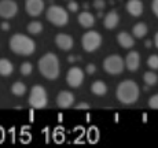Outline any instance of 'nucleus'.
<instances>
[{
    "mask_svg": "<svg viewBox=\"0 0 158 148\" xmlns=\"http://www.w3.org/2000/svg\"><path fill=\"white\" fill-rule=\"evenodd\" d=\"M139 92L140 89L135 81L125 80L118 84L117 89H115V96H117L118 102H121L123 104H133L138 102Z\"/></svg>",
    "mask_w": 158,
    "mask_h": 148,
    "instance_id": "1",
    "label": "nucleus"
},
{
    "mask_svg": "<svg viewBox=\"0 0 158 148\" xmlns=\"http://www.w3.org/2000/svg\"><path fill=\"white\" fill-rule=\"evenodd\" d=\"M39 71L47 80H56L59 75V60L55 54H45L43 58L39 59Z\"/></svg>",
    "mask_w": 158,
    "mask_h": 148,
    "instance_id": "2",
    "label": "nucleus"
},
{
    "mask_svg": "<svg viewBox=\"0 0 158 148\" xmlns=\"http://www.w3.org/2000/svg\"><path fill=\"white\" fill-rule=\"evenodd\" d=\"M10 48L14 54L22 56H29L35 52L36 44L32 38H29L28 36L17 33L10 38Z\"/></svg>",
    "mask_w": 158,
    "mask_h": 148,
    "instance_id": "3",
    "label": "nucleus"
},
{
    "mask_svg": "<svg viewBox=\"0 0 158 148\" xmlns=\"http://www.w3.org/2000/svg\"><path fill=\"white\" fill-rule=\"evenodd\" d=\"M45 17H47V19L50 21L52 25H56V26H65L66 23L69 22L68 11H66L65 8L59 7V6H51L47 10Z\"/></svg>",
    "mask_w": 158,
    "mask_h": 148,
    "instance_id": "4",
    "label": "nucleus"
},
{
    "mask_svg": "<svg viewBox=\"0 0 158 148\" xmlns=\"http://www.w3.org/2000/svg\"><path fill=\"white\" fill-rule=\"evenodd\" d=\"M48 98H47V92L41 85H35L30 90V96H29V104L33 108H44L47 106Z\"/></svg>",
    "mask_w": 158,
    "mask_h": 148,
    "instance_id": "5",
    "label": "nucleus"
},
{
    "mask_svg": "<svg viewBox=\"0 0 158 148\" xmlns=\"http://www.w3.org/2000/svg\"><path fill=\"white\" fill-rule=\"evenodd\" d=\"M102 44V36L95 30H89V32L84 33L81 37V45L85 52H94L96 51Z\"/></svg>",
    "mask_w": 158,
    "mask_h": 148,
    "instance_id": "6",
    "label": "nucleus"
},
{
    "mask_svg": "<svg viewBox=\"0 0 158 148\" xmlns=\"http://www.w3.org/2000/svg\"><path fill=\"white\" fill-rule=\"evenodd\" d=\"M124 67H125V63L120 55H110L103 60V70L111 75L121 74Z\"/></svg>",
    "mask_w": 158,
    "mask_h": 148,
    "instance_id": "7",
    "label": "nucleus"
},
{
    "mask_svg": "<svg viewBox=\"0 0 158 148\" xmlns=\"http://www.w3.org/2000/svg\"><path fill=\"white\" fill-rule=\"evenodd\" d=\"M18 13V6L14 0H0V17L3 19H11Z\"/></svg>",
    "mask_w": 158,
    "mask_h": 148,
    "instance_id": "8",
    "label": "nucleus"
},
{
    "mask_svg": "<svg viewBox=\"0 0 158 148\" xmlns=\"http://www.w3.org/2000/svg\"><path fill=\"white\" fill-rule=\"evenodd\" d=\"M84 80V71L80 67H72L69 69L68 75H66V82L72 88H78L83 84Z\"/></svg>",
    "mask_w": 158,
    "mask_h": 148,
    "instance_id": "9",
    "label": "nucleus"
},
{
    "mask_svg": "<svg viewBox=\"0 0 158 148\" xmlns=\"http://www.w3.org/2000/svg\"><path fill=\"white\" fill-rule=\"evenodd\" d=\"M25 10L30 17H39L44 10V2L43 0H26Z\"/></svg>",
    "mask_w": 158,
    "mask_h": 148,
    "instance_id": "10",
    "label": "nucleus"
},
{
    "mask_svg": "<svg viewBox=\"0 0 158 148\" xmlns=\"http://www.w3.org/2000/svg\"><path fill=\"white\" fill-rule=\"evenodd\" d=\"M74 103V95L69 90H62L56 96V104L60 108H69Z\"/></svg>",
    "mask_w": 158,
    "mask_h": 148,
    "instance_id": "11",
    "label": "nucleus"
},
{
    "mask_svg": "<svg viewBox=\"0 0 158 148\" xmlns=\"http://www.w3.org/2000/svg\"><path fill=\"white\" fill-rule=\"evenodd\" d=\"M124 63H125L127 69L129 71H136L139 69V66H140V55L136 51H129Z\"/></svg>",
    "mask_w": 158,
    "mask_h": 148,
    "instance_id": "12",
    "label": "nucleus"
},
{
    "mask_svg": "<svg viewBox=\"0 0 158 148\" xmlns=\"http://www.w3.org/2000/svg\"><path fill=\"white\" fill-rule=\"evenodd\" d=\"M55 44L58 48L63 51H69L73 48V38L69 34H65V33H59V34L55 36Z\"/></svg>",
    "mask_w": 158,
    "mask_h": 148,
    "instance_id": "13",
    "label": "nucleus"
},
{
    "mask_svg": "<svg viewBox=\"0 0 158 148\" xmlns=\"http://www.w3.org/2000/svg\"><path fill=\"white\" fill-rule=\"evenodd\" d=\"M127 11L132 15V17H139L143 13V3L140 0H129L127 3Z\"/></svg>",
    "mask_w": 158,
    "mask_h": 148,
    "instance_id": "14",
    "label": "nucleus"
},
{
    "mask_svg": "<svg viewBox=\"0 0 158 148\" xmlns=\"http://www.w3.org/2000/svg\"><path fill=\"white\" fill-rule=\"evenodd\" d=\"M118 22H120V17H118V14L115 13V11H110V13H107L105 15L103 26H105L106 29H114L115 26L118 25Z\"/></svg>",
    "mask_w": 158,
    "mask_h": 148,
    "instance_id": "15",
    "label": "nucleus"
},
{
    "mask_svg": "<svg viewBox=\"0 0 158 148\" xmlns=\"http://www.w3.org/2000/svg\"><path fill=\"white\" fill-rule=\"evenodd\" d=\"M117 41L118 44L123 48H132L133 44H135V40L132 38V36L127 32H121L117 34Z\"/></svg>",
    "mask_w": 158,
    "mask_h": 148,
    "instance_id": "16",
    "label": "nucleus"
},
{
    "mask_svg": "<svg viewBox=\"0 0 158 148\" xmlns=\"http://www.w3.org/2000/svg\"><path fill=\"white\" fill-rule=\"evenodd\" d=\"M78 23H80L83 28H92L94 23H95V17L88 11H84L78 15Z\"/></svg>",
    "mask_w": 158,
    "mask_h": 148,
    "instance_id": "17",
    "label": "nucleus"
},
{
    "mask_svg": "<svg viewBox=\"0 0 158 148\" xmlns=\"http://www.w3.org/2000/svg\"><path fill=\"white\" fill-rule=\"evenodd\" d=\"M13 71H14V66L10 60L6 59V58L0 59V75L8 77V75L13 74Z\"/></svg>",
    "mask_w": 158,
    "mask_h": 148,
    "instance_id": "18",
    "label": "nucleus"
},
{
    "mask_svg": "<svg viewBox=\"0 0 158 148\" xmlns=\"http://www.w3.org/2000/svg\"><path fill=\"white\" fill-rule=\"evenodd\" d=\"M91 90H92L94 95L96 96H103L106 92H107V85H106L103 81H95V82L92 84V86H91Z\"/></svg>",
    "mask_w": 158,
    "mask_h": 148,
    "instance_id": "19",
    "label": "nucleus"
},
{
    "mask_svg": "<svg viewBox=\"0 0 158 148\" xmlns=\"http://www.w3.org/2000/svg\"><path fill=\"white\" fill-rule=\"evenodd\" d=\"M132 33H133V36H135V37L143 38L144 36L147 34V25H146V23H143V22L136 23V25L132 28Z\"/></svg>",
    "mask_w": 158,
    "mask_h": 148,
    "instance_id": "20",
    "label": "nucleus"
},
{
    "mask_svg": "<svg viewBox=\"0 0 158 148\" xmlns=\"http://www.w3.org/2000/svg\"><path fill=\"white\" fill-rule=\"evenodd\" d=\"M11 93L15 96H23L26 93V85L23 82H21V81H17L11 86Z\"/></svg>",
    "mask_w": 158,
    "mask_h": 148,
    "instance_id": "21",
    "label": "nucleus"
},
{
    "mask_svg": "<svg viewBox=\"0 0 158 148\" xmlns=\"http://www.w3.org/2000/svg\"><path fill=\"white\" fill-rule=\"evenodd\" d=\"M143 80L147 86H154L158 82V75L154 73V71H147L143 75Z\"/></svg>",
    "mask_w": 158,
    "mask_h": 148,
    "instance_id": "22",
    "label": "nucleus"
},
{
    "mask_svg": "<svg viewBox=\"0 0 158 148\" xmlns=\"http://www.w3.org/2000/svg\"><path fill=\"white\" fill-rule=\"evenodd\" d=\"M43 23L39 22V21H33L28 25V32L30 34H39V33L43 32Z\"/></svg>",
    "mask_w": 158,
    "mask_h": 148,
    "instance_id": "23",
    "label": "nucleus"
},
{
    "mask_svg": "<svg viewBox=\"0 0 158 148\" xmlns=\"http://www.w3.org/2000/svg\"><path fill=\"white\" fill-rule=\"evenodd\" d=\"M147 66L151 70H158V55H151L147 59Z\"/></svg>",
    "mask_w": 158,
    "mask_h": 148,
    "instance_id": "24",
    "label": "nucleus"
},
{
    "mask_svg": "<svg viewBox=\"0 0 158 148\" xmlns=\"http://www.w3.org/2000/svg\"><path fill=\"white\" fill-rule=\"evenodd\" d=\"M32 70H33L32 63L25 62V63H22V65H21V74H22V75H29L30 73H32Z\"/></svg>",
    "mask_w": 158,
    "mask_h": 148,
    "instance_id": "25",
    "label": "nucleus"
},
{
    "mask_svg": "<svg viewBox=\"0 0 158 148\" xmlns=\"http://www.w3.org/2000/svg\"><path fill=\"white\" fill-rule=\"evenodd\" d=\"M148 106H150L151 108H156L158 110V93L154 96H151L150 99H148Z\"/></svg>",
    "mask_w": 158,
    "mask_h": 148,
    "instance_id": "26",
    "label": "nucleus"
},
{
    "mask_svg": "<svg viewBox=\"0 0 158 148\" xmlns=\"http://www.w3.org/2000/svg\"><path fill=\"white\" fill-rule=\"evenodd\" d=\"M94 7L98 8V10H102L105 7V0H95L94 2Z\"/></svg>",
    "mask_w": 158,
    "mask_h": 148,
    "instance_id": "27",
    "label": "nucleus"
},
{
    "mask_svg": "<svg viewBox=\"0 0 158 148\" xmlns=\"http://www.w3.org/2000/svg\"><path fill=\"white\" fill-rule=\"evenodd\" d=\"M68 8H69L70 11H73V13H76V11L78 10V4H77L76 2H73V0H72V2L68 4Z\"/></svg>",
    "mask_w": 158,
    "mask_h": 148,
    "instance_id": "28",
    "label": "nucleus"
},
{
    "mask_svg": "<svg viewBox=\"0 0 158 148\" xmlns=\"http://www.w3.org/2000/svg\"><path fill=\"white\" fill-rule=\"evenodd\" d=\"M85 71H87V73L89 74V75H92V74L96 71V66H95V65H88L87 67H85Z\"/></svg>",
    "mask_w": 158,
    "mask_h": 148,
    "instance_id": "29",
    "label": "nucleus"
},
{
    "mask_svg": "<svg viewBox=\"0 0 158 148\" xmlns=\"http://www.w3.org/2000/svg\"><path fill=\"white\" fill-rule=\"evenodd\" d=\"M151 8H153L154 14L158 18V0H153V4H151Z\"/></svg>",
    "mask_w": 158,
    "mask_h": 148,
    "instance_id": "30",
    "label": "nucleus"
},
{
    "mask_svg": "<svg viewBox=\"0 0 158 148\" xmlns=\"http://www.w3.org/2000/svg\"><path fill=\"white\" fill-rule=\"evenodd\" d=\"M76 108H77V110H88V108H89V104L88 103H80V104L76 106Z\"/></svg>",
    "mask_w": 158,
    "mask_h": 148,
    "instance_id": "31",
    "label": "nucleus"
},
{
    "mask_svg": "<svg viewBox=\"0 0 158 148\" xmlns=\"http://www.w3.org/2000/svg\"><path fill=\"white\" fill-rule=\"evenodd\" d=\"M0 28H2V30H8L11 26H10V23H8V22H3L2 25H0Z\"/></svg>",
    "mask_w": 158,
    "mask_h": 148,
    "instance_id": "32",
    "label": "nucleus"
},
{
    "mask_svg": "<svg viewBox=\"0 0 158 148\" xmlns=\"http://www.w3.org/2000/svg\"><path fill=\"white\" fill-rule=\"evenodd\" d=\"M154 44H156V47L158 48V33L156 34V37H154Z\"/></svg>",
    "mask_w": 158,
    "mask_h": 148,
    "instance_id": "33",
    "label": "nucleus"
},
{
    "mask_svg": "<svg viewBox=\"0 0 158 148\" xmlns=\"http://www.w3.org/2000/svg\"><path fill=\"white\" fill-rule=\"evenodd\" d=\"M68 59H69V62H70V63H73V62H74V56H72V55L69 56Z\"/></svg>",
    "mask_w": 158,
    "mask_h": 148,
    "instance_id": "34",
    "label": "nucleus"
}]
</instances>
